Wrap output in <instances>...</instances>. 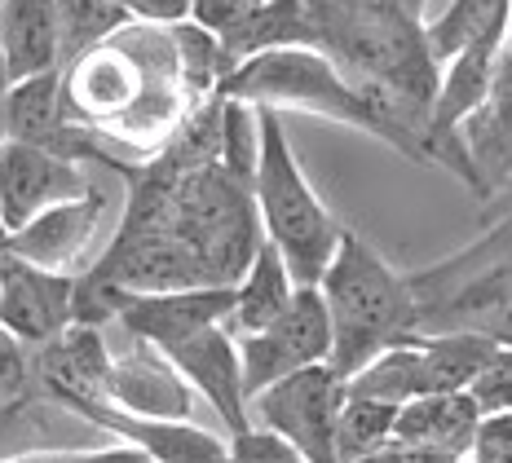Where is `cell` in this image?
Masks as SVG:
<instances>
[{
    "mask_svg": "<svg viewBox=\"0 0 512 463\" xmlns=\"http://www.w3.org/2000/svg\"><path fill=\"white\" fill-rule=\"evenodd\" d=\"M62 75V111L89 133H115L124 142H159L186 120L190 93L181 84L168 27L128 23L111 40L71 58Z\"/></svg>",
    "mask_w": 512,
    "mask_h": 463,
    "instance_id": "obj_1",
    "label": "cell"
},
{
    "mask_svg": "<svg viewBox=\"0 0 512 463\" xmlns=\"http://www.w3.org/2000/svg\"><path fill=\"white\" fill-rule=\"evenodd\" d=\"M318 296L332 327V371L354 375L362 362L393 344L415 340V300L407 274L393 269L362 234L345 230L318 278Z\"/></svg>",
    "mask_w": 512,
    "mask_h": 463,
    "instance_id": "obj_2",
    "label": "cell"
},
{
    "mask_svg": "<svg viewBox=\"0 0 512 463\" xmlns=\"http://www.w3.org/2000/svg\"><path fill=\"white\" fill-rule=\"evenodd\" d=\"M415 300V336L468 331L512 344V212L460 252L407 274Z\"/></svg>",
    "mask_w": 512,
    "mask_h": 463,
    "instance_id": "obj_3",
    "label": "cell"
},
{
    "mask_svg": "<svg viewBox=\"0 0 512 463\" xmlns=\"http://www.w3.org/2000/svg\"><path fill=\"white\" fill-rule=\"evenodd\" d=\"M252 203L261 217V234L283 256L296 287H318L332 261L345 225L332 217L318 190L309 186L292 137L283 128V111L256 106V168H252Z\"/></svg>",
    "mask_w": 512,
    "mask_h": 463,
    "instance_id": "obj_4",
    "label": "cell"
},
{
    "mask_svg": "<svg viewBox=\"0 0 512 463\" xmlns=\"http://www.w3.org/2000/svg\"><path fill=\"white\" fill-rule=\"evenodd\" d=\"M217 93L230 102L270 106V111L323 115V120L362 128V133H371L384 142V124L376 120V111L358 98V89L323 58V53L305 49V45L261 49V53H252V58L234 62V67L221 75Z\"/></svg>",
    "mask_w": 512,
    "mask_h": 463,
    "instance_id": "obj_5",
    "label": "cell"
},
{
    "mask_svg": "<svg viewBox=\"0 0 512 463\" xmlns=\"http://www.w3.org/2000/svg\"><path fill=\"white\" fill-rule=\"evenodd\" d=\"M173 234L204 256V265L212 269V283L234 287V278L248 269V261L265 239L252 203V186L234 181L217 159L181 172L173 203Z\"/></svg>",
    "mask_w": 512,
    "mask_h": 463,
    "instance_id": "obj_6",
    "label": "cell"
},
{
    "mask_svg": "<svg viewBox=\"0 0 512 463\" xmlns=\"http://www.w3.org/2000/svg\"><path fill=\"white\" fill-rule=\"evenodd\" d=\"M345 406V375L332 362L305 366L248 397V424L283 437L305 463H336V419Z\"/></svg>",
    "mask_w": 512,
    "mask_h": 463,
    "instance_id": "obj_7",
    "label": "cell"
},
{
    "mask_svg": "<svg viewBox=\"0 0 512 463\" xmlns=\"http://www.w3.org/2000/svg\"><path fill=\"white\" fill-rule=\"evenodd\" d=\"M239 362H243V393H261L265 384L283 380L292 371L318 366L332 358V327L318 287H296L292 300L270 327L239 336Z\"/></svg>",
    "mask_w": 512,
    "mask_h": 463,
    "instance_id": "obj_8",
    "label": "cell"
},
{
    "mask_svg": "<svg viewBox=\"0 0 512 463\" xmlns=\"http://www.w3.org/2000/svg\"><path fill=\"white\" fill-rule=\"evenodd\" d=\"M93 278L111 283L115 292L151 296V292H186V287H217L204 256L186 239L159 230V234H124L115 230L102 256L89 265Z\"/></svg>",
    "mask_w": 512,
    "mask_h": 463,
    "instance_id": "obj_9",
    "label": "cell"
},
{
    "mask_svg": "<svg viewBox=\"0 0 512 463\" xmlns=\"http://www.w3.org/2000/svg\"><path fill=\"white\" fill-rule=\"evenodd\" d=\"M0 137L9 142H23L36 150L67 159V164H111L115 155H106L98 133L71 124L62 111V75H27L14 80L5 93V111H0Z\"/></svg>",
    "mask_w": 512,
    "mask_h": 463,
    "instance_id": "obj_10",
    "label": "cell"
},
{
    "mask_svg": "<svg viewBox=\"0 0 512 463\" xmlns=\"http://www.w3.org/2000/svg\"><path fill=\"white\" fill-rule=\"evenodd\" d=\"M71 415H80L84 424H93L102 437L124 441L137 455L151 463H226V437L199 428L195 419H146L128 415L111 402H58Z\"/></svg>",
    "mask_w": 512,
    "mask_h": 463,
    "instance_id": "obj_11",
    "label": "cell"
},
{
    "mask_svg": "<svg viewBox=\"0 0 512 463\" xmlns=\"http://www.w3.org/2000/svg\"><path fill=\"white\" fill-rule=\"evenodd\" d=\"M102 217H106V195H102V186H89L84 195L53 203V208L31 217L27 225L9 230L0 252L18 256V261H31L40 269L80 274V261L93 247V239H98Z\"/></svg>",
    "mask_w": 512,
    "mask_h": 463,
    "instance_id": "obj_12",
    "label": "cell"
},
{
    "mask_svg": "<svg viewBox=\"0 0 512 463\" xmlns=\"http://www.w3.org/2000/svg\"><path fill=\"white\" fill-rule=\"evenodd\" d=\"M226 314H230V287H186V292H151V296L120 292L115 327L124 336L168 353L181 340L199 336V331L221 327Z\"/></svg>",
    "mask_w": 512,
    "mask_h": 463,
    "instance_id": "obj_13",
    "label": "cell"
},
{
    "mask_svg": "<svg viewBox=\"0 0 512 463\" xmlns=\"http://www.w3.org/2000/svg\"><path fill=\"white\" fill-rule=\"evenodd\" d=\"M89 186L93 181L84 177L80 164L0 137V225H5V234L40 217L53 203L84 195Z\"/></svg>",
    "mask_w": 512,
    "mask_h": 463,
    "instance_id": "obj_14",
    "label": "cell"
},
{
    "mask_svg": "<svg viewBox=\"0 0 512 463\" xmlns=\"http://www.w3.org/2000/svg\"><path fill=\"white\" fill-rule=\"evenodd\" d=\"M71 292L76 274L40 269L0 252V327L14 331L27 349L53 340L71 322Z\"/></svg>",
    "mask_w": 512,
    "mask_h": 463,
    "instance_id": "obj_15",
    "label": "cell"
},
{
    "mask_svg": "<svg viewBox=\"0 0 512 463\" xmlns=\"http://www.w3.org/2000/svg\"><path fill=\"white\" fill-rule=\"evenodd\" d=\"M177 366V375L190 384V393H199L204 402L217 411L226 437L248 433V393H243V362H239V344L226 327H208L199 336L181 340L177 349L164 353Z\"/></svg>",
    "mask_w": 512,
    "mask_h": 463,
    "instance_id": "obj_16",
    "label": "cell"
},
{
    "mask_svg": "<svg viewBox=\"0 0 512 463\" xmlns=\"http://www.w3.org/2000/svg\"><path fill=\"white\" fill-rule=\"evenodd\" d=\"M102 402L120 406L128 415H146V419H190L195 415V393L190 384L177 375V366L164 358L151 344L120 353L106 366L102 380Z\"/></svg>",
    "mask_w": 512,
    "mask_h": 463,
    "instance_id": "obj_17",
    "label": "cell"
},
{
    "mask_svg": "<svg viewBox=\"0 0 512 463\" xmlns=\"http://www.w3.org/2000/svg\"><path fill=\"white\" fill-rule=\"evenodd\" d=\"M31 366H36V389L53 402H98L111 366L106 327L67 322L53 340L31 349Z\"/></svg>",
    "mask_w": 512,
    "mask_h": 463,
    "instance_id": "obj_18",
    "label": "cell"
},
{
    "mask_svg": "<svg viewBox=\"0 0 512 463\" xmlns=\"http://www.w3.org/2000/svg\"><path fill=\"white\" fill-rule=\"evenodd\" d=\"M477 424H482V411H477V402L468 393H424L411 397L407 406H398L393 441L464 459L477 437Z\"/></svg>",
    "mask_w": 512,
    "mask_h": 463,
    "instance_id": "obj_19",
    "label": "cell"
},
{
    "mask_svg": "<svg viewBox=\"0 0 512 463\" xmlns=\"http://www.w3.org/2000/svg\"><path fill=\"white\" fill-rule=\"evenodd\" d=\"M0 58H5L9 84L58 71V0H5L0 5Z\"/></svg>",
    "mask_w": 512,
    "mask_h": 463,
    "instance_id": "obj_20",
    "label": "cell"
},
{
    "mask_svg": "<svg viewBox=\"0 0 512 463\" xmlns=\"http://www.w3.org/2000/svg\"><path fill=\"white\" fill-rule=\"evenodd\" d=\"M292 292H296V283H292V274H287L283 256L261 239V247H256V256L248 261V269L234 278V287H230V314H226L221 327H226L234 340L252 336V331L270 327V322L283 314L287 300H292Z\"/></svg>",
    "mask_w": 512,
    "mask_h": 463,
    "instance_id": "obj_21",
    "label": "cell"
},
{
    "mask_svg": "<svg viewBox=\"0 0 512 463\" xmlns=\"http://www.w3.org/2000/svg\"><path fill=\"white\" fill-rule=\"evenodd\" d=\"M508 23H512L508 0H451L433 23H424V45H429L437 67H446L464 49H473L477 40L504 36Z\"/></svg>",
    "mask_w": 512,
    "mask_h": 463,
    "instance_id": "obj_22",
    "label": "cell"
},
{
    "mask_svg": "<svg viewBox=\"0 0 512 463\" xmlns=\"http://www.w3.org/2000/svg\"><path fill=\"white\" fill-rule=\"evenodd\" d=\"M424 366V393H468L477 371L486 366L495 340L468 336V331H446V336H415Z\"/></svg>",
    "mask_w": 512,
    "mask_h": 463,
    "instance_id": "obj_23",
    "label": "cell"
},
{
    "mask_svg": "<svg viewBox=\"0 0 512 463\" xmlns=\"http://www.w3.org/2000/svg\"><path fill=\"white\" fill-rule=\"evenodd\" d=\"M345 393L367 397V402H384V406H407L411 397H424V366H420L415 340L393 344V349L376 353L371 362H362L345 380Z\"/></svg>",
    "mask_w": 512,
    "mask_h": 463,
    "instance_id": "obj_24",
    "label": "cell"
},
{
    "mask_svg": "<svg viewBox=\"0 0 512 463\" xmlns=\"http://www.w3.org/2000/svg\"><path fill=\"white\" fill-rule=\"evenodd\" d=\"M128 9L120 0H58V40H62V67L93 45L111 40L120 27H128Z\"/></svg>",
    "mask_w": 512,
    "mask_h": 463,
    "instance_id": "obj_25",
    "label": "cell"
},
{
    "mask_svg": "<svg viewBox=\"0 0 512 463\" xmlns=\"http://www.w3.org/2000/svg\"><path fill=\"white\" fill-rule=\"evenodd\" d=\"M168 40H173L177 53V71L181 84H186L190 102H204L217 93L221 75H226V53H221V40L212 31L195 27V23H173L168 27Z\"/></svg>",
    "mask_w": 512,
    "mask_h": 463,
    "instance_id": "obj_26",
    "label": "cell"
},
{
    "mask_svg": "<svg viewBox=\"0 0 512 463\" xmlns=\"http://www.w3.org/2000/svg\"><path fill=\"white\" fill-rule=\"evenodd\" d=\"M393 419H398V406L367 402V397L345 393V406H340V419H336V463L367 459V455H376L380 446H389Z\"/></svg>",
    "mask_w": 512,
    "mask_h": 463,
    "instance_id": "obj_27",
    "label": "cell"
},
{
    "mask_svg": "<svg viewBox=\"0 0 512 463\" xmlns=\"http://www.w3.org/2000/svg\"><path fill=\"white\" fill-rule=\"evenodd\" d=\"M217 98H221V93H217ZM217 164L226 168L234 181L252 186V168H256V106L221 98V146H217Z\"/></svg>",
    "mask_w": 512,
    "mask_h": 463,
    "instance_id": "obj_28",
    "label": "cell"
},
{
    "mask_svg": "<svg viewBox=\"0 0 512 463\" xmlns=\"http://www.w3.org/2000/svg\"><path fill=\"white\" fill-rule=\"evenodd\" d=\"M468 397L477 402L482 415H508L512 411V344H495L486 366L477 371Z\"/></svg>",
    "mask_w": 512,
    "mask_h": 463,
    "instance_id": "obj_29",
    "label": "cell"
},
{
    "mask_svg": "<svg viewBox=\"0 0 512 463\" xmlns=\"http://www.w3.org/2000/svg\"><path fill=\"white\" fill-rule=\"evenodd\" d=\"M226 463H305L283 437L265 433V428H248L239 437H226Z\"/></svg>",
    "mask_w": 512,
    "mask_h": 463,
    "instance_id": "obj_30",
    "label": "cell"
},
{
    "mask_svg": "<svg viewBox=\"0 0 512 463\" xmlns=\"http://www.w3.org/2000/svg\"><path fill=\"white\" fill-rule=\"evenodd\" d=\"M261 0H190V18L186 23L212 31L217 40H230L248 18L256 14Z\"/></svg>",
    "mask_w": 512,
    "mask_h": 463,
    "instance_id": "obj_31",
    "label": "cell"
},
{
    "mask_svg": "<svg viewBox=\"0 0 512 463\" xmlns=\"http://www.w3.org/2000/svg\"><path fill=\"white\" fill-rule=\"evenodd\" d=\"M31 393V349L14 331L0 327V406Z\"/></svg>",
    "mask_w": 512,
    "mask_h": 463,
    "instance_id": "obj_32",
    "label": "cell"
},
{
    "mask_svg": "<svg viewBox=\"0 0 512 463\" xmlns=\"http://www.w3.org/2000/svg\"><path fill=\"white\" fill-rule=\"evenodd\" d=\"M5 463H151L137 455L124 441H102V446H80V450H36V455H18Z\"/></svg>",
    "mask_w": 512,
    "mask_h": 463,
    "instance_id": "obj_33",
    "label": "cell"
},
{
    "mask_svg": "<svg viewBox=\"0 0 512 463\" xmlns=\"http://www.w3.org/2000/svg\"><path fill=\"white\" fill-rule=\"evenodd\" d=\"M468 463H512V415H482Z\"/></svg>",
    "mask_w": 512,
    "mask_h": 463,
    "instance_id": "obj_34",
    "label": "cell"
},
{
    "mask_svg": "<svg viewBox=\"0 0 512 463\" xmlns=\"http://www.w3.org/2000/svg\"><path fill=\"white\" fill-rule=\"evenodd\" d=\"M133 23H151V27H173L190 18V0H120Z\"/></svg>",
    "mask_w": 512,
    "mask_h": 463,
    "instance_id": "obj_35",
    "label": "cell"
},
{
    "mask_svg": "<svg viewBox=\"0 0 512 463\" xmlns=\"http://www.w3.org/2000/svg\"><path fill=\"white\" fill-rule=\"evenodd\" d=\"M354 463H460V459L437 455V450H420V446H402V441H389V446H380L376 455L354 459Z\"/></svg>",
    "mask_w": 512,
    "mask_h": 463,
    "instance_id": "obj_36",
    "label": "cell"
},
{
    "mask_svg": "<svg viewBox=\"0 0 512 463\" xmlns=\"http://www.w3.org/2000/svg\"><path fill=\"white\" fill-rule=\"evenodd\" d=\"M5 93H9V75H5V58H0V111H5Z\"/></svg>",
    "mask_w": 512,
    "mask_h": 463,
    "instance_id": "obj_37",
    "label": "cell"
},
{
    "mask_svg": "<svg viewBox=\"0 0 512 463\" xmlns=\"http://www.w3.org/2000/svg\"><path fill=\"white\" fill-rule=\"evenodd\" d=\"M398 5H407L411 14H420V18H424V5H429V0H398Z\"/></svg>",
    "mask_w": 512,
    "mask_h": 463,
    "instance_id": "obj_38",
    "label": "cell"
},
{
    "mask_svg": "<svg viewBox=\"0 0 512 463\" xmlns=\"http://www.w3.org/2000/svg\"><path fill=\"white\" fill-rule=\"evenodd\" d=\"M0 247H5V225H0Z\"/></svg>",
    "mask_w": 512,
    "mask_h": 463,
    "instance_id": "obj_39",
    "label": "cell"
},
{
    "mask_svg": "<svg viewBox=\"0 0 512 463\" xmlns=\"http://www.w3.org/2000/svg\"><path fill=\"white\" fill-rule=\"evenodd\" d=\"M504 190H512V181H508V186H504Z\"/></svg>",
    "mask_w": 512,
    "mask_h": 463,
    "instance_id": "obj_40",
    "label": "cell"
},
{
    "mask_svg": "<svg viewBox=\"0 0 512 463\" xmlns=\"http://www.w3.org/2000/svg\"><path fill=\"white\" fill-rule=\"evenodd\" d=\"M508 9H512V0H508Z\"/></svg>",
    "mask_w": 512,
    "mask_h": 463,
    "instance_id": "obj_41",
    "label": "cell"
},
{
    "mask_svg": "<svg viewBox=\"0 0 512 463\" xmlns=\"http://www.w3.org/2000/svg\"><path fill=\"white\" fill-rule=\"evenodd\" d=\"M460 463H468V459H460Z\"/></svg>",
    "mask_w": 512,
    "mask_h": 463,
    "instance_id": "obj_42",
    "label": "cell"
},
{
    "mask_svg": "<svg viewBox=\"0 0 512 463\" xmlns=\"http://www.w3.org/2000/svg\"><path fill=\"white\" fill-rule=\"evenodd\" d=\"M0 5H5V0H0Z\"/></svg>",
    "mask_w": 512,
    "mask_h": 463,
    "instance_id": "obj_43",
    "label": "cell"
},
{
    "mask_svg": "<svg viewBox=\"0 0 512 463\" xmlns=\"http://www.w3.org/2000/svg\"><path fill=\"white\" fill-rule=\"evenodd\" d=\"M508 415H512V411H508Z\"/></svg>",
    "mask_w": 512,
    "mask_h": 463,
    "instance_id": "obj_44",
    "label": "cell"
}]
</instances>
